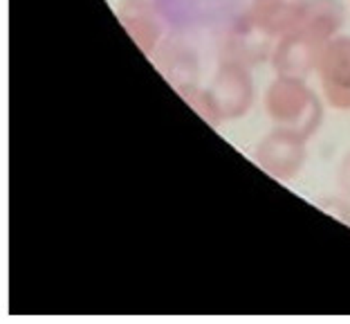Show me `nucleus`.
<instances>
[{
    "instance_id": "1",
    "label": "nucleus",
    "mask_w": 350,
    "mask_h": 324,
    "mask_svg": "<svg viewBox=\"0 0 350 324\" xmlns=\"http://www.w3.org/2000/svg\"><path fill=\"white\" fill-rule=\"evenodd\" d=\"M265 113L278 129H288L297 136L310 140L323 122V104L306 79L278 77L267 86Z\"/></svg>"
},
{
    "instance_id": "2",
    "label": "nucleus",
    "mask_w": 350,
    "mask_h": 324,
    "mask_svg": "<svg viewBox=\"0 0 350 324\" xmlns=\"http://www.w3.org/2000/svg\"><path fill=\"white\" fill-rule=\"evenodd\" d=\"M206 90L211 95L220 122L247 115L254 104V77L250 68L238 61L220 59V66Z\"/></svg>"
},
{
    "instance_id": "3",
    "label": "nucleus",
    "mask_w": 350,
    "mask_h": 324,
    "mask_svg": "<svg viewBox=\"0 0 350 324\" xmlns=\"http://www.w3.org/2000/svg\"><path fill=\"white\" fill-rule=\"evenodd\" d=\"M306 142L308 140L297 136V133L274 126L267 136L260 138L256 151H254V160L272 178L288 183V180L299 176V171L304 169L308 160Z\"/></svg>"
},
{
    "instance_id": "4",
    "label": "nucleus",
    "mask_w": 350,
    "mask_h": 324,
    "mask_svg": "<svg viewBox=\"0 0 350 324\" xmlns=\"http://www.w3.org/2000/svg\"><path fill=\"white\" fill-rule=\"evenodd\" d=\"M317 77L323 97L335 110H350V36L339 34L325 43Z\"/></svg>"
},
{
    "instance_id": "5",
    "label": "nucleus",
    "mask_w": 350,
    "mask_h": 324,
    "mask_svg": "<svg viewBox=\"0 0 350 324\" xmlns=\"http://www.w3.org/2000/svg\"><path fill=\"white\" fill-rule=\"evenodd\" d=\"M323 47L325 43L317 41L306 32L292 29L274 41L269 61H272V68L278 77L308 79L312 73H317Z\"/></svg>"
},
{
    "instance_id": "6",
    "label": "nucleus",
    "mask_w": 350,
    "mask_h": 324,
    "mask_svg": "<svg viewBox=\"0 0 350 324\" xmlns=\"http://www.w3.org/2000/svg\"><path fill=\"white\" fill-rule=\"evenodd\" d=\"M117 18L144 54H153L164 41V23L155 0H119Z\"/></svg>"
},
{
    "instance_id": "7",
    "label": "nucleus",
    "mask_w": 350,
    "mask_h": 324,
    "mask_svg": "<svg viewBox=\"0 0 350 324\" xmlns=\"http://www.w3.org/2000/svg\"><path fill=\"white\" fill-rule=\"evenodd\" d=\"M155 68L180 95L196 88L200 77V61H198L193 47L178 38H164L157 50L150 54Z\"/></svg>"
},
{
    "instance_id": "8",
    "label": "nucleus",
    "mask_w": 350,
    "mask_h": 324,
    "mask_svg": "<svg viewBox=\"0 0 350 324\" xmlns=\"http://www.w3.org/2000/svg\"><path fill=\"white\" fill-rule=\"evenodd\" d=\"M274 41L262 32L256 23L250 18V14H245L241 21L234 23V27L227 32L225 41H222V52L220 59L225 61H238L243 66H256V63L265 61L267 57H272Z\"/></svg>"
},
{
    "instance_id": "9",
    "label": "nucleus",
    "mask_w": 350,
    "mask_h": 324,
    "mask_svg": "<svg viewBox=\"0 0 350 324\" xmlns=\"http://www.w3.org/2000/svg\"><path fill=\"white\" fill-rule=\"evenodd\" d=\"M308 0H252L250 18L272 38H281L299 25Z\"/></svg>"
},
{
    "instance_id": "10",
    "label": "nucleus",
    "mask_w": 350,
    "mask_h": 324,
    "mask_svg": "<svg viewBox=\"0 0 350 324\" xmlns=\"http://www.w3.org/2000/svg\"><path fill=\"white\" fill-rule=\"evenodd\" d=\"M344 25H346V7L341 5V0H308L299 25L294 29H301L312 38H317V41L328 43L341 34Z\"/></svg>"
},
{
    "instance_id": "11",
    "label": "nucleus",
    "mask_w": 350,
    "mask_h": 324,
    "mask_svg": "<svg viewBox=\"0 0 350 324\" xmlns=\"http://www.w3.org/2000/svg\"><path fill=\"white\" fill-rule=\"evenodd\" d=\"M180 97L185 99L187 104L193 108L196 113L200 115L206 124H211V126L222 124L218 113H216V106H213V101H211V95H209V90H206V88H200V86H196V88L187 90L185 95H180Z\"/></svg>"
},
{
    "instance_id": "12",
    "label": "nucleus",
    "mask_w": 350,
    "mask_h": 324,
    "mask_svg": "<svg viewBox=\"0 0 350 324\" xmlns=\"http://www.w3.org/2000/svg\"><path fill=\"white\" fill-rule=\"evenodd\" d=\"M337 185L346 196H350V151L337 164Z\"/></svg>"
}]
</instances>
